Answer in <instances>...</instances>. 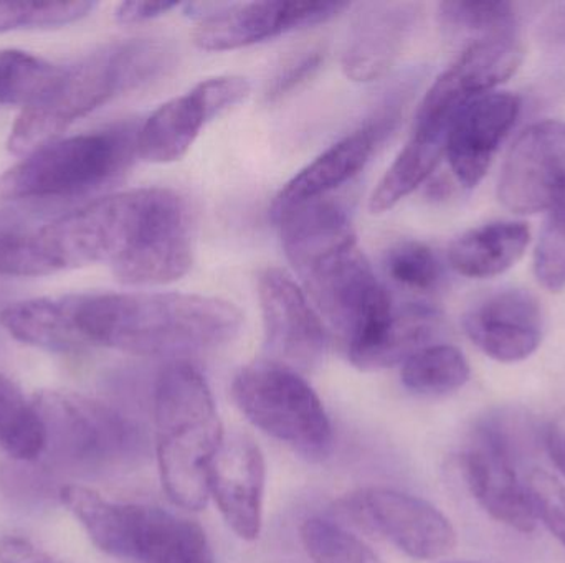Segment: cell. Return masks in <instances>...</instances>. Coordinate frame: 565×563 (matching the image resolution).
Wrapping results in <instances>:
<instances>
[{"label":"cell","instance_id":"6da1fadb","mask_svg":"<svg viewBox=\"0 0 565 563\" xmlns=\"http://www.w3.org/2000/svg\"><path fill=\"white\" fill-rule=\"evenodd\" d=\"M83 347L148 357H184L232 343L242 313L221 297L185 293L75 294Z\"/></svg>","mask_w":565,"mask_h":563},{"label":"cell","instance_id":"7a4b0ae2","mask_svg":"<svg viewBox=\"0 0 565 563\" xmlns=\"http://www.w3.org/2000/svg\"><path fill=\"white\" fill-rule=\"evenodd\" d=\"M174 62L175 50L162 39H128L102 46L63 68L49 95L20 112L7 149L23 158L56 141L73 122L115 96L161 78Z\"/></svg>","mask_w":565,"mask_h":563},{"label":"cell","instance_id":"3957f363","mask_svg":"<svg viewBox=\"0 0 565 563\" xmlns=\"http://www.w3.org/2000/svg\"><path fill=\"white\" fill-rule=\"evenodd\" d=\"M156 439L162 488L174 505L199 511L211 498V468L225 433L211 387L184 360L159 373Z\"/></svg>","mask_w":565,"mask_h":563},{"label":"cell","instance_id":"277c9868","mask_svg":"<svg viewBox=\"0 0 565 563\" xmlns=\"http://www.w3.org/2000/svg\"><path fill=\"white\" fill-rule=\"evenodd\" d=\"M132 124L60 138L0 175V204L73 198L118 181L138 155Z\"/></svg>","mask_w":565,"mask_h":563},{"label":"cell","instance_id":"5b68a950","mask_svg":"<svg viewBox=\"0 0 565 563\" xmlns=\"http://www.w3.org/2000/svg\"><path fill=\"white\" fill-rule=\"evenodd\" d=\"M232 399L252 425L308 458L328 455L332 426L318 393L289 367L264 360L232 382Z\"/></svg>","mask_w":565,"mask_h":563},{"label":"cell","instance_id":"8992f818","mask_svg":"<svg viewBox=\"0 0 565 563\" xmlns=\"http://www.w3.org/2000/svg\"><path fill=\"white\" fill-rule=\"evenodd\" d=\"M32 403L45 429L43 455L63 468L103 472L138 448L136 426L98 400L66 390H43Z\"/></svg>","mask_w":565,"mask_h":563},{"label":"cell","instance_id":"52a82bcc","mask_svg":"<svg viewBox=\"0 0 565 563\" xmlns=\"http://www.w3.org/2000/svg\"><path fill=\"white\" fill-rule=\"evenodd\" d=\"M138 215L125 255L111 267L128 286H161L191 270V214L185 198L171 188H136Z\"/></svg>","mask_w":565,"mask_h":563},{"label":"cell","instance_id":"ba28073f","mask_svg":"<svg viewBox=\"0 0 565 563\" xmlns=\"http://www.w3.org/2000/svg\"><path fill=\"white\" fill-rule=\"evenodd\" d=\"M524 48L518 35L470 43L428 89L412 134L447 145L448 132L461 109L493 91L520 68Z\"/></svg>","mask_w":565,"mask_h":563},{"label":"cell","instance_id":"9c48e42d","mask_svg":"<svg viewBox=\"0 0 565 563\" xmlns=\"http://www.w3.org/2000/svg\"><path fill=\"white\" fill-rule=\"evenodd\" d=\"M250 85L242 76L207 78L191 91L159 106L138 131V155L152 164H171L188 154L207 122L244 101Z\"/></svg>","mask_w":565,"mask_h":563},{"label":"cell","instance_id":"30bf717a","mask_svg":"<svg viewBox=\"0 0 565 563\" xmlns=\"http://www.w3.org/2000/svg\"><path fill=\"white\" fill-rule=\"evenodd\" d=\"M265 347L271 362L301 372L318 366L328 350L329 333L316 306L280 268L258 278Z\"/></svg>","mask_w":565,"mask_h":563},{"label":"cell","instance_id":"8fae6325","mask_svg":"<svg viewBox=\"0 0 565 563\" xmlns=\"http://www.w3.org/2000/svg\"><path fill=\"white\" fill-rule=\"evenodd\" d=\"M565 197V121L536 122L504 159L498 198L514 214H540Z\"/></svg>","mask_w":565,"mask_h":563},{"label":"cell","instance_id":"7c38bea8","mask_svg":"<svg viewBox=\"0 0 565 563\" xmlns=\"http://www.w3.org/2000/svg\"><path fill=\"white\" fill-rule=\"evenodd\" d=\"M461 468L478 505L501 524L531 534L537 516L526 485L518 478L511 436L498 422L475 430L461 455Z\"/></svg>","mask_w":565,"mask_h":563},{"label":"cell","instance_id":"4fadbf2b","mask_svg":"<svg viewBox=\"0 0 565 563\" xmlns=\"http://www.w3.org/2000/svg\"><path fill=\"white\" fill-rule=\"evenodd\" d=\"M349 506L367 528L417 561H437L457 545V532L444 512L417 496L372 486L352 495Z\"/></svg>","mask_w":565,"mask_h":563},{"label":"cell","instance_id":"5bb4252c","mask_svg":"<svg viewBox=\"0 0 565 563\" xmlns=\"http://www.w3.org/2000/svg\"><path fill=\"white\" fill-rule=\"evenodd\" d=\"M345 9H349V3H225L221 12L199 23L192 40L205 52H227L274 39L291 30L328 22Z\"/></svg>","mask_w":565,"mask_h":563},{"label":"cell","instance_id":"9a60e30c","mask_svg":"<svg viewBox=\"0 0 565 563\" xmlns=\"http://www.w3.org/2000/svg\"><path fill=\"white\" fill-rule=\"evenodd\" d=\"M520 96L491 91L468 102L448 132V164L460 185L475 188L490 171L521 115Z\"/></svg>","mask_w":565,"mask_h":563},{"label":"cell","instance_id":"2e32d148","mask_svg":"<svg viewBox=\"0 0 565 563\" xmlns=\"http://www.w3.org/2000/svg\"><path fill=\"white\" fill-rule=\"evenodd\" d=\"M267 465L260 446L244 433L225 436L211 468V496L228 528L255 541L264 524Z\"/></svg>","mask_w":565,"mask_h":563},{"label":"cell","instance_id":"e0dca14e","mask_svg":"<svg viewBox=\"0 0 565 563\" xmlns=\"http://www.w3.org/2000/svg\"><path fill=\"white\" fill-rule=\"evenodd\" d=\"M463 329L468 339L491 359L520 362L541 346L543 311L527 291H494L467 311Z\"/></svg>","mask_w":565,"mask_h":563},{"label":"cell","instance_id":"ac0fdd59","mask_svg":"<svg viewBox=\"0 0 565 563\" xmlns=\"http://www.w3.org/2000/svg\"><path fill=\"white\" fill-rule=\"evenodd\" d=\"M422 6L369 2L352 19L342 50V72L351 82L372 83L391 72L411 40Z\"/></svg>","mask_w":565,"mask_h":563},{"label":"cell","instance_id":"d6986e66","mask_svg":"<svg viewBox=\"0 0 565 563\" xmlns=\"http://www.w3.org/2000/svg\"><path fill=\"white\" fill-rule=\"evenodd\" d=\"M397 111L385 109L365 121L361 128L339 139L315 161L299 171L275 198L271 217L277 220L286 212L316 198L328 197L332 191L351 181L371 161L382 139L392 131Z\"/></svg>","mask_w":565,"mask_h":563},{"label":"cell","instance_id":"ffe728a7","mask_svg":"<svg viewBox=\"0 0 565 563\" xmlns=\"http://www.w3.org/2000/svg\"><path fill=\"white\" fill-rule=\"evenodd\" d=\"M60 499L99 551L136 561L145 506L108 501L82 485L62 486Z\"/></svg>","mask_w":565,"mask_h":563},{"label":"cell","instance_id":"44dd1931","mask_svg":"<svg viewBox=\"0 0 565 563\" xmlns=\"http://www.w3.org/2000/svg\"><path fill=\"white\" fill-rule=\"evenodd\" d=\"M0 326L19 343L49 353L85 350L75 321V294L17 301L0 311Z\"/></svg>","mask_w":565,"mask_h":563},{"label":"cell","instance_id":"7402d4cb","mask_svg":"<svg viewBox=\"0 0 565 563\" xmlns=\"http://www.w3.org/2000/svg\"><path fill=\"white\" fill-rule=\"evenodd\" d=\"M530 241L524 221H491L458 237L448 250V261L461 277L487 280L514 267Z\"/></svg>","mask_w":565,"mask_h":563},{"label":"cell","instance_id":"603a6c76","mask_svg":"<svg viewBox=\"0 0 565 563\" xmlns=\"http://www.w3.org/2000/svg\"><path fill=\"white\" fill-rule=\"evenodd\" d=\"M402 383L418 396H445L470 379L467 357L448 344H430L408 357L402 367Z\"/></svg>","mask_w":565,"mask_h":563},{"label":"cell","instance_id":"cb8c5ba5","mask_svg":"<svg viewBox=\"0 0 565 563\" xmlns=\"http://www.w3.org/2000/svg\"><path fill=\"white\" fill-rule=\"evenodd\" d=\"M62 69L22 50H0V106L32 108L49 95Z\"/></svg>","mask_w":565,"mask_h":563},{"label":"cell","instance_id":"d4e9b609","mask_svg":"<svg viewBox=\"0 0 565 563\" xmlns=\"http://www.w3.org/2000/svg\"><path fill=\"white\" fill-rule=\"evenodd\" d=\"M438 17L448 35L470 40L468 45L516 35V7L510 2H444L438 7Z\"/></svg>","mask_w":565,"mask_h":563},{"label":"cell","instance_id":"484cf974","mask_svg":"<svg viewBox=\"0 0 565 563\" xmlns=\"http://www.w3.org/2000/svg\"><path fill=\"white\" fill-rule=\"evenodd\" d=\"M0 448L15 462H36L45 453V429L20 389L0 397Z\"/></svg>","mask_w":565,"mask_h":563},{"label":"cell","instance_id":"4316f807","mask_svg":"<svg viewBox=\"0 0 565 563\" xmlns=\"http://www.w3.org/2000/svg\"><path fill=\"white\" fill-rule=\"evenodd\" d=\"M299 534L312 563H382L364 541L335 522L311 518L302 522Z\"/></svg>","mask_w":565,"mask_h":563},{"label":"cell","instance_id":"83f0119b","mask_svg":"<svg viewBox=\"0 0 565 563\" xmlns=\"http://www.w3.org/2000/svg\"><path fill=\"white\" fill-rule=\"evenodd\" d=\"M89 0L55 2H0V33L15 30L58 29L85 19L95 10Z\"/></svg>","mask_w":565,"mask_h":563},{"label":"cell","instance_id":"f1b7e54d","mask_svg":"<svg viewBox=\"0 0 565 563\" xmlns=\"http://www.w3.org/2000/svg\"><path fill=\"white\" fill-rule=\"evenodd\" d=\"M384 264L398 286L415 293H430L441 281L437 255L420 241L405 240L388 248Z\"/></svg>","mask_w":565,"mask_h":563},{"label":"cell","instance_id":"f546056e","mask_svg":"<svg viewBox=\"0 0 565 563\" xmlns=\"http://www.w3.org/2000/svg\"><path fill=\"white\" fill-rule=\"evenodd\" d=\"M534 274L553 293L565 288V197L550 208L534 251Z\"/></svg>","mask_w":565,"mask_h":563},{"label":"cell","instance_id":"4dcf8cb0","mask_svg":"<svg viewBox=\"0 0 565 563\" xmlns=\"http://www.w3.org/2000/svg\"><path fill=\"white\" fill-rule=\"evenodd\" d=\"M527 492L537 519L544 522L551 534L565 545V486L543 469H534L527 476Z\"/></svg>","mask_w":565,"mask_h":563},{"label":"cell","instance_id":"1f68e13d","mask_svg":"<svg viewBox=\"0 0 565 563\" xmlns=\"http://www.w3.org/2000/svg\"><path fill=\"white\" fill-rule=\"evenodd\" d=\"M324 48L319 45L308 46L289 56L275 73L265 89V101L278 102L301 88L309 82L324 63Z\"/></svg>","mask_w":565,"mask_h":563},{"label":"cell","instance_id":"d6a6232c","mask_svg":"<svg viewBox=\"0 0 565 563\" xmlns=\"http://www.w3.org/2000/svg\"><path fill=\"white\" fill-rule=\"evenodd\" d=\"M0 563H65L36 548L29 539L9 538L0 539Z\"/></svg>","mask_w":565,"mask_h":563},{"label":"cell","instance_id":"836d02e7","mask_svg":"<svg viewBox=\"0 0 565 563\" xmlns=\"http://www.w3.org/2000/svg\"><path fill=\"white\" fill-rule=\"evenodd\" d=\"M178 2H122L116 9V20L122 25L148 22L178 9Z\"/></svg>","mask_w":565,"mask_h":563},{"label":"cell","instance_id":"e575fe53","mask_svg":"<svg viewBox=\"0 0 565 563\" xmlns=\"http://www.w3.org/2000/svg\"><path fill=\"white\" fill-rule=\"evenodd\" d=\"M546 446L551 459L565 478V415L551 423L546 432Z\"/></svg>","mask_w":565,"mask_h":563},{"label":"cell","instance_id":"d590c367","mask_svg":"<svg viewBox=\"0 0 565 563\" xmlns=\"http://www.w3.org/2000/svg\"><path fill=\"white\" fill-rule=\"evenodd\" d=\"M544 39L553 45H565V6L559 7L544 23Z\"/></svg>","mask_w":565,"mask_h":563},{"label":"cell","instance_id":"8d00e7d4","mask_svg":"<svg viewBox=\"0 0 565 563\" xmlns=\"http://www.w3.org/2000/svg\"><path fill=\"white\" fill-rule=\"evenodd\" d=\"M19 389L9 377L2 376L0 373V397L6 396V393L12 392V390Z\"/></svg>","mask_w":565,"mask_h":563}]
</instances>
